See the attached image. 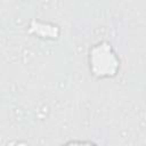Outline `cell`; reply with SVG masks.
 <instances>
[{
  "label": "cell",
  "mask_w": 146,
  "mask_h": 146,
  "mask_svg": "<svg viewBox=\"0 0 146 146\" xmlns=\"http://www.w3.org/2000/svg\"><path fill=\"white\" fill-rule=\"evenodd\" d=\"M88 63L90 73L96 79H111L120 71V58L107 41H100L89 49Z\"/></svg>",
  "instance_id": "6da1fadb"
},
{
  "label": "cell",
  "mask_w": 146,
  "mask_h": 146,
  "mask_svg": "<svg viewBox=\"0 0 146 146\" xmlns=\"http://www.w3.org/2000/svg\"><path fill=\"white\" fill-rule=\"evenodd\" d=\"M30 32L39 35V38L43 39H56L59 34L58 26L54 24H42L40 22L33 21L32 24L30 25Z\"/></svg>",
  "instance_id": "7a4b0ae2"
},
{
  "label": "cell",
  "mask_w": 146,
  "mask_h": 146,
  "mask_svg": "<svg viewBox=\"0 0 146 146\" xmlns=\"http://www.w3.org/2000/svg\"><path fill=\"white\" fill-rule=\"evenodd\" d=\"M60 146H98V145L89 140H71Z\"/></svg>",
  "instance_id": "3957f363"
}]
</instances>
